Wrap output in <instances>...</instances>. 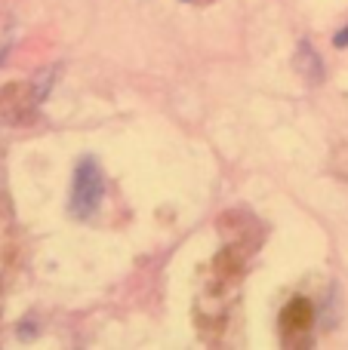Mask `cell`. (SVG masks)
Segmentation results:
<instances>
[{"mask_svg":"<svg viewBox=\"0 0 348 350\" xmlns=\"http://www.w3.org/2000/svg\"><path fill=\"white\" fill-rule=\"evenodd\" d=\"M102 193H105V178L102 170L92 157H84L74 170V181H71V215L86 221L92 218V212L99 209L102 203Z\"/></svg>","mask_w":348,"mask_h":350,"instance_id":"6da1fadb","label":"cell"},{"mask_svg":"<svg viewBox=\"0 0 348 350\" xmlns=\"http://www.w3.org/2000/svg\"><path fill=\"white\" fill-rule=\"evenodd\" d=\"M336 43H339V46H343V43H348V34H339V37H336Z\"/></svg>","mask_w":348,"mask_h":350,"instance_id":"7a4b0ae2","label":"cell"}]
</instances>
